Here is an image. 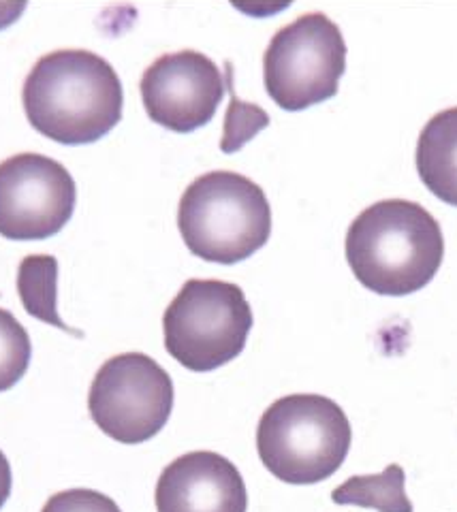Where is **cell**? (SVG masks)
I'll return each instance as SVG.
<instances>
[{
  "instance_id": "6da1fadb",
  "label": "cell",
  "mask_w": 457,
  "mask_h": 512,
  "mask_svg": "<svg viewBox=\"0 0 457 512\" xmlns=\"http://www.w3.org/2000/svg\"><path fill=\"white\" fill-rule=\"evenodd\" d=\"M22 103L30 126L62 146L99 141L122 120L124 90L103 56L58 50L30 69Z\"/></svg>"
},
{
  "instance_id": "7a4b0ae2",
  "label": "cell",
  "mask_w": 457,
  "mask_h": 512,
  "mask_svg": "<svg viewBox=\"0 0 457 512\" xmlns=\"http://www.w3.org/2000/svg\"><path fill=\"white\" fill-rule=\"evenodd\" d=\"M346 263L359 284L385 297L428 286L445 259V237L423 205L385 199L366 207L346 231Z\"/></svg>"
},
{
  "instance_id": "3957f363",
  "label": "cell",
  "mask_w": 457,
  "mask_h": 512,
  "mask_svg": "<svg viewBox=\"0 0 457 512\" xmlns=\"http://www.w3.org/2000/svg\"><path fill=\"white\" fill-rule=\"evenodd\" d=\"M349 416L325 395L293 393L267 408L257 427V453L267 472L289 485H317L349 457Z\"/></svg>"
},
{
  "instance_id": "277c9868",
  "label": "cell",
  "mask_w": 457,
  "mask_h": 512,
  "mask_svg": "<svg viewBox=\"0 0 457 512\" xmlns=\"http://www.w3.org/2000/svg\"><path fill=\"white\" fill-rule=\"evenodd\" d=\"M178 229L186 248L210 263L235 265L272 235V207L263 188L235 171H210L184 190Z\"/></svg>"
},
{
  "instance_id": "5b68a950",
  "label": "cell",
  "mask_w": 457,
  "mask_h": 512,
  "mask_svg": "<svg viewBox=\"0 0 457 512\" xmlns=\"http://www.w3.org/2000/svg\"><path fill=\"white\" fill-rule=\"evenodd\" d=\"M252 323L255 316L238 284L188 280L165 310V348L186 370L214 372L242 355Z\"/></svg>"
},
{
  "instance_id": "8992f818",
  "label": "cell",
  "mask_w": 457,
  "mask_h": 512,
  "mask_svg": "<svg viewBox=\"0 0 457 512\" xmlns=\"http://www.w3.org/2000/svg\"><path fill=\"white\" fill-rule=\"evenodd\" d=\"M346 71L342 30L325 13H306L280 28L263 56V82L285 111H302L338 94Z\"/></svg>"
},
{
  "instance_id": "52a82bcc",
  "label": "cell",
  "mask_w": 457,
  "mask_h": 512,
  "mask_svg": "<svg viewBox=\"0 0 457 512\" xmlns=\"http://www.w3.org/2000/svg\"><path fill=\"white\" fill-rule=\"evenodd\" d=\"M88 410L94 425L112 440L148 442L171 416V376L144 352H124L107 359L94 376Z\"/></svg>"
},
{
  "instance_id": "ba28073f",
  "label": "cell",
  "mask_w": 457,
  "mask_h": 512,
  "mask_svg": "<svg viewBox=\"0 0 457 512\" xmlns=\"http://www.w3.org/2000/svg\"><path fill=\"white\" fill-rule=\"evenodd\" d=\"M77 201L73 175L43 154H15L0 163V235L13 242L54 237Z\"/></svg>"
},
{
  "instance_id": "9c48e42d",
  "label": "cell",
  "mask_w": 457,
  "mask_h": 512,
  "mask_svg": "<svg viewBox=\"0 0 457 512\" xmlns=\"http://www.w3.org/2000/svg\"><path fill=\"white\" fill-rule=\"evenodd\" d=\"M139 90L152 122L173 133H193L216 116L227 84L212 58L182 50L156 58Z\"/></svg>"
},
{
  "instance_id": "30bf717a",
  "label": "cell",
  "mask_w": 457,
  "mask_h": 512,
  "mask_svg": "<svg viewBox=\"0 0 457 512\" xmlns=\"http://www.w3.org/2000/svg\"><path fill=\"white\" fill-rule=\"evenodd\" d=\"M156 512H246V483L227 457L193 451L171 461L156 483Z\"/></svg>"
},
{
  "instance_id": "8fae6325",
  "label": "cell",
  "mask_w": 457,
  "mask_h": 512,
  "mask_svg": "<svg viewBox=\"0 0 457 512\" xmlns=\"http://www.w3.org/2000/svg\"><path fill=\"white\" fill-rule=\"evenodd\" d=\"M415 165L436 199L457 207V107L438 111L417 141Z\"/></svg>"
},
{
  "instance_id": "7c38bea8",
  "label": "cell",
  "mask_w": 457,
  "mask_h": 512,
  "mask_svg": "<svg viewBox=\"0 0 457 512\" xmlns=\"http://www.w3.org/2000/svg\"><path fill=\"white\" fill-rule=\"evenodd\" d=\"M18 293L24 310L45 325L67 331L77 338H84L82 331H75L58 314V261L52 254L26 256L18 269Z\"/></svg>"
},
{
  "instance_id": "4fadbf2b",
  "label": "cell",
  "mask_w": 457,
  "mask_h": 512,
  "mask_svg": "<svg viewBox=\"0 0 457 512\" xmlns=\"http://www.w3.org/2000/svg\"><path fill=\"white\" fill-rule=\"evenodd\" d=\"M332 502L376 512H413V502L406 495V472L398 463H391L381 474L351 476L332 491Z\"/></svg>"
},
{
  "instance_id": "5bb4252c",
  "label": "cell",
  "mask_w": 457,
  "mask_h": 512,
  "mask_svg": "<svg viewBox=\"0 0 457 512\" xmlns=\"http://www.w3.org/2000/svg\"><path fill=\"white\" fill-rule=\"evenodd\" d=\"M33 344L28 331L11 312L0 308V393L9 391L28 372Z\"/></svg>"
},
{
  "instance_id": "9a60e30c",
  "label": "cell",
  "mask_w": 457,
  "mask_h": 512,
  "mask_svg": "<svg viewBox=\"0 0 457 512\" xmlns=\"http://www.w3.org/2000/svg\"><path fill=\"white\" fill-rule=\"evenodd\" d=\"M225 84L231 94V103H229V111L225 118V133H223V141H220V150H223L225 154H233V152H238L244 143H248L252 137H255L259 131H263L265 126H270V116H267L259 105H248L235 96L231 62H227V82Z\"/></svg>"
},
{
  "instance_id": "2e32d148",
  "label": "cell",
  "mask_w": 457,
  "mask_h": 512,
  "mask_svg": "<svg viewBox=\"0 0 457 512\" xmlns=\"http://www.w3.org/2000/svg\"><path fill=\"white\" fill-rule=\"evenodd\" d=\"M41 512H122L109 495L94 489H67L52 495Z\"/></svg>"
},
{
  "instance_id": "e0dca14e",
  "label": "cell",
  "mask_w": 457,
  "mask_h": 512,
  "mask_svg": "<svg viewBox=\"0 0 457 512\" xmlns=\"http://www.w3.org/2000/svg\"><path fill=\"white\" fill-rule=\"evenodd\" d=\"M13 487V474H11V463L7 455L0 451V508H3L11 495Z\"/></svg>"
},
{
  "instance_id": "ac0fdd59",
  "label": "cell",
  "mask_w": 457,
  "mask_h": 512,
  "mask_svg": "<svg viewBox=\"0 0 457 512\" xmlns=\"http://www.w3.org/2000/svg\"><path fill=\"white\" fill-rule=\"evenodd\" d=\"M24 9H26V3H18V5L0 3V28H5V26H9V24H13L15 20L20 18Z\"/></svg>"
}]
</instances>
